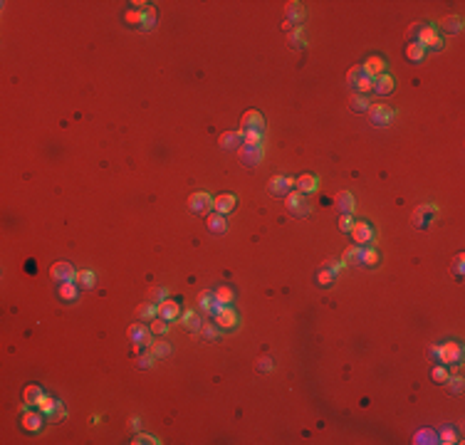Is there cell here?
<instances>
[{"instance_id":"cell-5","label":"cell","mask_w":465,"mask_h":445,"mask_svg":"<svg viewBox=\"0 0 465 445\" xmlns=\"http://www.w3.org/2000/svg\"><path fill=\"white\" fill-rule=\"evenodd\" d=\"M369 119H371V124L374 126H389L396 119V111L391 109V107H386V104H374V102H371V107H369Z\"/></svg>"},{"instance_id":"cell-18","label":"cell","mask_w":465,"mask_h":445,"mask_svg":"<svg viewBox=\"0 0 465 445\" xmlns=\"http://www.w3.org/2000/svg\"><path fill=\"white\" fill-rule=\"evenodd\" d=\"M285 15H287V23H290V25H297V23L305 20V5L297 3V0H292V3L285 5Z\"/></svg>"},{"instance_id":"cell-48","label":"cell","mask_w":465,"mask_h":445,"mask_svg":"<svg viewBox=\"0 0 465 445\" xmlns=\"http://www.w3.org/2000/svg\"><path fill=\"white\" fill-rule=\"evenodd\" d=\"M154 361H156V356L151 354V351H149V354H141L139 359H136V363H139L141 369H151V366H154Z\"/></svg>"},{"instance_id":"cell-45","label":"cell","mask_w":465,"mask_h":445,"mask_svg":"<svg viewBox=\"0 0 465 445\" xmlns=\"http://www.w3.org/2000/svg\"><path fill=\"white\" fill-rule=\"evenodd\" d=\"M361 77H364V70H361V65H359V67H352V70L347 72V84H349V87H356V82H359Z\"/></svg>"},{"instance_id":"cell-56","label":"cell","mask_w":465,"mask_h":445,"mask_svg":"<svg viewBox=\"0 0 465 445\" xmlns=\"http://www.w3.org/2000/svg\"><path fill=\"white\" fill-rule=\"evenodd\" d=\"M443 443H455V433H453V431L443 433Z\"/></svg>"},{"instance_id":"cell-13","label":"cell","mask_w":465,"mask_h":445,"mask_svg":"<svg viewBox=\"0 0 465 445\" xmlns=\"http://www.w3.org/2000/svg\"><path fill=\"white\" fill-rule=\"evenodd\" d=\"M361 70H364L367 77L376 79V77H381V74H386V59L379 57V55H371V57H367V62L361 65Z\"/></svg>"},{"instance_id":"cell-17","label":"cell","mask_w":465,"mask_h":445,"mask_svg":"<svg viewBox=\"0 0 465 445\" xmlns=\"http://www.w3.org/2000/svg\"><path fill=\"white\" fill-rule=\"evenodd\" d=\"M45 423V413H35V411H25V416H23V428L28 433H37L40 428H43Z\"/></svg>"},{"instance_id":"cell-9","label":"cell","mask_w":465,"mask_h":445,"mask_svg":"<svg viewBox=\"0 0 465 445\" xmlns=\"http://www.w3.org/2000/svg\"><path fill=\"white\" fill-rule=\"evenodd\" d=\"M188 208L193 210V213H198V215H208L213 210V195L198 191V193H193L188 198Z\"/></svg>"},{"instance_id":"cell-37","label":"cell","mask_w":465,"mask_h":445,"mask_svg":"<svg viewBox=\"0 0 465 445\" xmlns=\"http://www.w3.org/2000/svg\"><path fill=\"white\" fill-rule=\"evenodd\" d=\"M198 334H200L206 341H215V339H218V334H220V329L215 327V321H203V324H200V332H198Z\"/></svg>"},{"instance_id":"cell-51","label":"cell","mask_w":465,"mask_h":445,"mask_svg":"<svg viewBox=\"0 0 465 445\" xmlns=\"http://www.w3.org/2000/svg\"><path fill=\"white\" fill-rule=\"evenodd\" d=\"M322 267H325V270H329V272H334V275H337L339 270L344 267V262H341V260H327V262L322 265Z\"/></svg>"},{"instance_id":"cell-16","label":"cell","mask_w":465,"mask_h":445,"mask_svg":"<svg viewBox=\"0 0 465 445\" xmlns=\"http://www.w3.org/2000/svg\"><path fill=\"white\" fill-rule=\"evenodd\" d=\"M334 206L341 210V215H352L354 208H356V200H354L352 191H339L337 198H334Z\"/></svg>"},{"instance_id":"cell-50","label":"cell","mask_w":465,"mask_h":445,"mask_svg":"<svg viewBox=\"0 0 465 445\" xmlns=\"http://www.w3.org/2000/svg\"><path fill=\"white\" fill-rule=\"evenodd\" d=\"M446 383L451 386L453 393H460V391H463V378H460V376H451V378H448Z\"/></svg>"},{"instance_id":"cell-24","label":"cell","mask_w":465,"mask_h":445,"mask_svg":"<svg viewBox=\"0 0 465 445\" xmlns=\"http://www.w3.org/2000/svg\"><path fill=\"white\" fill-rule=\"evenodd\" d=\"M77 297H79V285H77V282H62V285H59V299H65V302H77Z\"/></svg>"},{"instance_id":"cell-49","label":"cell","mask_w":465,"mask_h":445,"mask_svg":"<svg viewBox=\"0 0 465 445\" xmlns=\"http://www.w3.org/2000/svg\"><path fill=\"white\" fill-rule=\"evenodd\" d=\"M352 228H354L352 215H341V218H339V230H341V233H352Z\"/></svg>"},{"instance_id":"cell-19","label":"cell","mask_w":465,"mask_h":445,"mask_svg":"<svg viewBox=\"0 0 465 445\" xmlns=\"http://www.w3.org/2000/svg\"><path fill=\"white\" fill-rule=\"evenodd\" d=\"M317 188H319V178L317 176H312V173H302L299 178H297V191L299 193H317Z\"/></svg>"},{"instance_id":"cell-54","label":"cell","mask_w":465,"mask_h":445,"mask_svg":"<svg viewBox=\"0 0 465 445\" xmlns=\"http://www.w3.org/2000/svg\"><path fill=\"white\" fill-rule=\"evenodd\" d=\"M124 17H127V23H136V25H141V13H139V10H129Z\"/></svg>"},{"instance_id":"cell-33","label":"cell","mask_w":465,"mask_h":445,"mask_svg":"<svg viewBox=\"0 0 465 445\" xmlns=\"http://www.w3.org/2000/svg\"><path fill=\"white\" fill-rule=\"evenodd\" d=\"M169 329H171V321L161 319V317L149 321V332L154 334V336H164V334H169Z\"/></svg>"},{"instance_id":"cell-6","label":"cell","mask_w":465,"mask_h":445,"mask_svg":"<svg viewBox=\"0 0 465 445\" xmlns=\"http://www.w3.org/2000/svg\"><path fill=\"white\" fill-rule=\"evenodd\" d=\"M352 237L354 242H359L361 248L364 245H374V240H376V233H374V228H371V222L367 220H356L352 228Z\"/></svg>"},{"instance_id":"cell-36","label":"cell","mask_w":465,"mask_h":445,"mask_svg":"<svg viewBox=\"0 0 465 445\" xmlns=\"http://www.w3.org/2000/svg\"><path fill=\"white\" fill-rule=\"evenodd\" d=\"M406 57H409L411 62H421L423 57H426V47L411 40V45H406Z\"/></svg>"},{"instance_id":"cell-20","label":"cell","mask_w":465,"mask_h":445,"mask_svg":"<svg viewBox=\"0 0 465 445\" xmlns=\"http://www.w3.org/2000/svg\"><path fill=\"white\" fill-rule=\"evenodd\" d=\"M396 89V82L391 74H381V77H376L374 79V92L376 94H381V97H386V94H391Z\"/></svg>"},{"instance_id":"cell-3","label":"cell","mask_w":465,"mask_h":445,"mask_svg":"<svg viewBox=\"0 0 465 445\" xmlns=\"http://www.w3.org/2000/svg\"><path fill=\"white\" fill-rule=\"evenodd\" d=\"M285 208L290 210L292 215H297V218H305V215H310L312 206L307 203L305 193H299V191H292V193H287V198H285Z\"/></svg>"},{"instance_id":"cell-28","label":"cell","mask_w":465,"mask_h":445,"mask_svg":"<svg viewBox=\"0 0 465 445\" xmlns=\"http://www.w3.org/2000/svg\"><path fill=\"white\" fill-rule=\"evenodd\" d=\"M349 107H352L354 111H369V107H371V99H369L367 94H359V92H354L352 99H349Z\"/></svg>"},{"instance_id":"cell-39","label":"cell","mask_w":465,"mask_h":445,"mask_svg":"<svg viewBox=\"0 0 465 445\" xmlns=\"http://www.w3.org/2000/svg\"><path fill=\"white\" fill-rule=\"evenodd\" d=\"M40 396H43V389H40V386H28V389H25V393H23L25 406H37Z\"/></svg>"},{"instance_id":"cell-10","label":"cell","mask_w":465,"mask_h":445,"mask_svg":"<svg viewBox=\"0 0 465 445\" xmlns=\"http://www.w3.org/2000/svg\"><path fill=\"white\" fill-rule=\"evenodd\" d=\"M238 151H240V161L245 166H257L262 161V144H242Z\"/></svg>"},{"instance_id":"cell-27","label":"cell","mask_w":465,"mask_h":445,"mask_svg":"<svg viewBox=\"0 0 465 445\" xmlns=\"http://www.w3.org/2000/svg\"><path fill=\"white\" fill-rule=\"evenodd\" d=\"M213 294H215V302H218V305H223V307H228V305H233V302H235V292H233L230 287H226V285H220Z\"/></svg>"},{"instance_id":"cell-31","label":"cell","mask_w":465,"mask_h":445,"mask_svg":"<svg viewBox=\"0 0 465 445\" xmlns=\"http://www.w3.org/2000/svg\"><path fill=\"white\" fill-rule=\"evenodd\" d=\"M344 265H361V245H352L344 250V257H341Z\"/></svg>"},{"instance_id":"cell-44","label":"cell","mask_w":465,"mask_h":445,"mask_svg":"<svg viewBox=\"0 0 465 445\" xmlns=\"http://www.w3.org/2000/svg\"><path fill=\"white\" fill-rule=\"evenodd\" d=\"M356 92H359V94H369V92H374V79L364 74V77L356 82Z\"/></svg>"},{"instance_id":"cell-40","label":"cell","mask_w":465,"mask_h":445,"mask_svg":"<svg viewBox=\"0 0 465 445\" xmlns=\"http://www.w3.org/2000/svg\"><path fill=\"white\" fill-rule=\"evenodd\" d=\"M431 378H433L436 383H446V381L451 378V369L443 366V363H438V366H433V371H431Z\"/></svg>"},{"instance_id":"cell-35","label":"cell","mask_w":465,"mask_h":445,"mask_svg":"<svg viewBox=\"0 0 465 445\" xmlns=\"http://www.w3.org/2000/svg\"><path fill=\"white\" fill-rule=\"evenodd\" d=\"M149 351H151V354H154L156 359H166V356H169L171 354V344L169 341H151V344H149Z\"/></svg>"},{"instance_id":"cell-46","label":"cell","mask_w":465,"mask_h":445,"mask_svg":"<svg viewBox=\"0 0 465 445\" xmlns=\"http://www.w3.org/2000/svg\"><path fill=\"white\" fill-rule=\"evenodd\" d=\"M149 299H151V302H156V305H158V302H164V299H169V290H166V287H154V290H151V292H149Z\"/></svg>"},{"instance_id":"cell-42","label":"cell","mask_w":465,"mask_h":445,"mask_svg":"<svg viewBox=\"0 0 465 445\" xmlns=\"http://www.w3.org/2000/svg\"><path fill=\"white\" fill-rule=\"evenodd\" d=\"M213 302H215V294H213L211 290H203V292L198 294V307H200L203 312H211Z\"/></svg>"},{"instance_id":"cell-26","label":"cell","mask_w":465,"mask_h":445,"mask_svg":"<svg viewBox=\"0 0 465 445\" xmlns=\"http://www.w3.org/2000/svg\"><path fill=\"white\" fill-rule=\"evenodd\" d=\"M181 324H184L188 332H200V324H203V319L198 317L196 312H184V314H181Z\"/></svg>"},{"instance_id":"cell-25","label":"cell","mask_w":465,"mask_h":445,"mask_svg":"<svg viewBox=\"0 0 465 445\" xmlns=\"http://www.w3.org/2000/svg\"><path fill=\"white\" fill-rule=\"evenodd\" d=\"M440 30L448 32V35H458L463 30V17L460 15H448L443 23H440Z\"/></svg>"},{"instance_id":"cell-53","label":"cell","mask_w":465,"mask_h":445,"mask_svg":"<svg viewBox=\"0 0 465 445\" xmlns=\"http://www.w3.org/2000/svg\"><path fill=\"white\" fill-rule=\"evenodd\" d=\"M144 443H154V445H158L161 440H156L154 435H136V438H134V445H144Z\"/></svg>"},{"instance_id":"cell-30","label":"cell","mask_w":465,"mask_h":445,"mask_svg":"<svg viewBox=\"0 0 465 445\" xmlns=\"http://www.w3.org/2000/svg\"><path fill=\"white\" fill-rule=\"evenodd\" d=\"M79 287H85V290H92L94 285H97V275L92 272V270H82V272H77V279H74Z\"/></svg>"},{"instance_id":"cell-8","label":"cell","mask_w":465,"mask_h":445,"mask_svg":"<svg viewBox=\"0 0 465 445\" xmlns=\"http://www.w3.org/2000/svg\"><path fill=\"white\" fill-rule=\"evenodd\" d=\"M240 131H257V134H265V119L260 111H245L242 119H240Z\"/></svg>"},{"instance_id":"cell-41","label":"cell","mask_w":465,"mask_h":445,"mask_svg":"<svg viewBox=\"0 0 465 445\" xmlns=\"http://www.w3.org/2000/svg\"><path fill=\"white\" fill-rule=\"evenodd\" d=\"M290 47H292V50H305V47H307V42H305V37H302V28H299V25L292 28V35H290Z\"/></svg>"},{"instance_id":"cell-29","label":"cell","mask_w":465,"mask_h":445,"mask_svg":"<svg viewBox=\"0 0 465 445\" xmlns=\"http://www.w3.org/2000/svg\"><path fill=\"white\" fill-rule=\"evenodd\" d=\"M57 406H59V401H55V398H50V396H40V401H37V411L40 413H45V416H52L57 411Z\"/></svg>"},{"instance_id":"cell-7","label":"cell","mask_w":465,"mask_h":445,"mask_svg":"<svg viewBox=\"0 0 465 445\" xmlns=\"http://www.w3.org/2000/svg\"><path fill=\"white\" fill-rule=\"evenodd\" d=\"M213 319H215V327H218V329H235V327H238V312L233 309V305L220 307V309L213 314Z\"/></svg>"},{"instance_id":"cell-12","label":"cell","mask_w":465,"mask_h":445,"mask_svg":"<svg viewBox=\"0 0 465 445\" xmlns=\"http://www.w3.org/2000/svg\"><path fill=\"white\" fill-rule=\"evenodd\" d=\"M127 334L136 347H149L154 341V334L149 332V327H144V324H131Z\"/></svg>"},{"instance_id":"cell-4","label":"cell","mask_w":465,"mask_h":445,"mask_svg":"<svg viewBox=\"0 0 465 445\" xmlns=\"http://www.w3.org/2000/svg\"><path fill=\"white\" fill-rule=\"evenodd\" d=\"M418 45H423L426 50L431 47V50H440L443 47V37L438 35L436 25H423V28H418V32H416V40Z\"/></svg>"},{"instance_id":"cell-57","label":"cell","mask_w":465,"mask_h":445,"mask_svg":"<svg viewBox=\"0 0 465 445\" xmlns=\"http://www.w3.org/2000/svg\"><path fill=\"white\" fill-rule=\"evenodd\" d=\"M129 428H131V431H139V428H141V420H139V418H131V420H129Z\"/></svg>"},{"instance_id":"cell-11","label":"cell","mask_w":465,"mask_h":445,"mask_svg":"<svg viewBox=\"0 0 465 445\" xmlns=\"http://www.w3.org/2000/svg\"><path fill=\"white\" fill-rule=\"evenodd\" d=\"M50 277L55 279V282H74L77 279V270L72 267L70 262H55L50 267Z\"/></svg>"},{"instance_id":"cell-21","label":"cell","mask_w":465,"mask_h":445,"mask_svg":"<svg viewBox=\"0 0 465 445\" xmlns=\"http://www.w3.org/2000/svg\"><path fill=\"white\" fill-rule=\"evenodd\" d=\"M220 146L226 149V151H235L242 146V134L240 131H226L223 136H220Z\"/></svg>"},{"instance_id":"cell-38","label":"cell","mask_w":465,"mask_h":445,"mask_svg":"<svg viewBox=\"0 0 465 445\" xmlns=\"http://www.w3.org/2000/svg\"><path fill=\"white\" fill-rule=\"evenodd\" d=\"M268 191L272 195H285L290 188H287V183H285V176H275V178H270V186Z\"/></svg>"},{"instance_id":"cell-47","label":"cell","mask_w":465,"mask_h":445,"mask_svg":"<svg viewBox=\"0 0 465 445\" xmlns=\"http://www.w3.org/2000/svg\"><path fill=\"white\" fill-rule=\"evenodd\" d=\"M242 134V144H262V134L257 131H240Z\"/></svg>"},{"instance_id":"cell-59","label":"cell","mask_w":465,"mask_h":445,"mask_svg":"<svg viewBox=\"0 0 465 445\" xmlns=\"http://www.w3.org/2000/svg\"><path fill=\"white\" fill-rule=\"evenodd\" d=\"M416 32H418V23H413V25L409 28V32H406V35H409V37H416Z\"/></svg>"},{"instance_id":"cell-55","label":"cell","mask_w":465,"mask_h":445,"mask_svg":"<svg viewBox=\"0 0 465 445\" xmlns=\"http://www.w3.org/2000/svg\"><path fill=\"white\" fill-rule=\"evenodd\" d=\"M463 262H465V255H455L453 265H455V272H458V275H463Z\"/></svg>"},{"instance_id":"cell-22","label":"cell","mask_w":465,"mask_h":445,"mask_svg":"<svg viewBox=\"0 0 465 445\" xmlns=\"http://www.w3.org/2000/svg\"><path fill=\"white\" fill-rule=\"evenodd\" d=\"M208 230L215 233V235H223V233L228 230L226 215H220V213H208Z\"/></svg>"},{"instance_id":"cell-34","label":"cell","mask_w":465,"mask_h":445,"mask_svg":"<svg viewBox=\"0 0 465 445\" xmlns=\"http://www.w3.org/2000/svg\"><path fill=\"white\" fill-rule=\"evenodd\" d=\"M156 25V8L154 5H149L146 10H141V30H154Z\"/></svg>"},{"instance_id":"cell-58","label":"cell","mask_w":465,"mask_h":445,"mask_svg":"<svg viewBox=\"0 0 465 445\" xmlns=\"http://www.w3.org/2000/svg\"><path fill=\"white\" fill-rule=\"evenodd\" d=\"M285 183H287V188H290V191L297 188V178H292V176H285Z\"/></svg>"},{"instance_id":"cell-52","label":"cell","mask_w":465,"mask_h":445,"mask_svg":"<svg viewBox=\"0 0 465 445\" xmlns=\"http://www.w3.org/2000/svg\"><path fill=\"white\" fill-rule=\"evenodd\" d=\"M257 369H260V371H272V369H275V361H272L270 356H262V359L257 361Z\"/></svg>"},{"instance_id":"cell-2","label":"cell","mask_w":465,"mask_h":445,"mask_svg":"<svg viewBox=\"0 0 465 445\" xmlns=\"http://www.w3.org/2000/svg\"><path fill=\"white\" fill-rule=\"evenodd\" d=\"M436 215H438L436 203H421V206H416L413 213H411V222H413L416 228H428L431 222L436 220Z\"/></svg>"},{"instance_id":"cell-23","label":"cell","mask_w":465,"mask_h":445,"mask_svg":"<svg viewBox=\"0 0 465 445\" xmlns=\"http://www.w3.org/2000/svg\"><path fill=\"white\" fill-rule=\"evenodd\" d=\"M379 262H381L379 250H376L374 245H364V248H361V265H364V267H376Z\"/></svg>"},{"instance_id":"cell-32","label":"cell","mask_w":465,"mask_h":445,"mask_svg":"<svg viewBox=\"0 0 465 445\" xmlns=\"http://www.w3.org/2000/svg\"><path fill=\"white\" fill-rule=\"evenodd\" d=\"M139 319L141 321H151V319H156L158 317V305H154V302H146V305H141L139 307Z\"/></svg>"},{"instance_id":"cell-15","label":"cell","mask_w":465,"mask_h":445,"mask_svg":"<svg viewBox=\"0 0 465 445\" xmlns=\"http://www.w3.org/2000/svg\"><path fill=\"white\" fill-rule=\"evenodd\" d=\"M235 195L233 193H220L213 198V213H220V215H228V213H233L235 210Z\"/></svg>"},{"instance_id":"cell-14","label":"cell","mask_w":465,"mask_h":445,"mask_svg":"<svg viewBox=\"0 0 465 445\" xmlns=\"http://www.w3.org/2000/svg\"><path fill=\"white\" fill-rule=\"evenodd\" d=\"M181 305L178 302H173V299H164V302H158V317L161 319H166V321H176V319H181Z\"/></svg>"},{"instance_id":"cell-1","label":"cell","mask_w":465,"mask_h":445,"mask_svg":"<svg viewBox=\"0 0 465 445\" xmlns=\"http://www.w3.org/2000/svg\"><path fill=\"white\" fill-rule=\"evenodd\" d=\"M431 354L443 366H460V361H463V347L458 341H446L440 347H431Z\"/></svg>"},{"instance_id":"cell-43","label":"cell","mask_w":465,"mask_h":445,"mask_svg":"<svg viewBox=\"0 0 465 445\" xmlns=\"http://www.w3.org/2000/svg\"><path fill=\"white\" fill-rule=\"evenodd\" d=\"M334 279H337V275H334V272H329V270H325V267L317 272V285H319V287H332V285H334Z\"/></svg>"}]
</instances>
